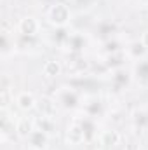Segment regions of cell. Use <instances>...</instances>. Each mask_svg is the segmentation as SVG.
<instances>
[{
  "instance_id": "11",
  "label": "cell",
  "mask_w": 148,
  "mask_h": 150,
  "mask_svg": "<svg viewBox=\"0 0 148 150\" xmlns=\"http://www.w3.org/2000/svg\"><path fill=\"white\" fill-rule=\"evenodd\" d=\"M61 101L65 103V107H75L77 105V96H75L73 93L72 94H66V96H63Z\"/></svg>"
},
{
  "instance_id": "1",
  "label": "cell",
  "mask_w": 148,
  "mask_h": 150,
  "mask_svg": "<svg viewBox=\"0 0 148 150\" xmlns=\"http://www.w3.org/2000/svg\"><path fill=\"white\" fill-rule=\"evenodd\" d=\"M47 18H49V21H51L54 26H65V25L70 21V9H68V5H65V4H54V5L49 9Z\"/></svg>"
},
{
  "instance_id": "7",
  "label": "cell",
  "mask_w": 148,
  "mask_h": 150,
  "mask_svg": "<svg viewBox=\"0 0 148 150\" xmlns=\"http://www.w3.org/2000/svg\"><path fill=\"white\" fill-rule=\"evenodd\" d=\"M38 108H40L42 117H52L54 112H56V105H54L51 100H47V98H44V100L38 103Z\"/></svg>"
},
{
  "instance_id": "6",
  "label": "cell",
  "mask_w": 148,
  "mask_h": 150,
  "mask_svg": "<svg viewBox=\"0 0 148 150\" xmlns=\"http://www.w3.org/2000/svg\"><path fill=\"white\" fill-rule=\"evenodd\" d=\"M44 75L45 77H58V75L61 74V65L58 63V61H54V59H49V61H45L44 63Z\"/></svg>"
},
{
  "instance_id": "12",
  "label": "cell",
  "mask_w": 148,
  "mask_h": 150,
  "mask_svg": "<svg viewBox=\"0 0 148 150\" xmlns=\"http://www.w3.org/2000/svg\"><path fill=\"white\" fill-rule=\"evenodd\" d=\"M138 74H141V77H148V63H143L138 67Z\"/></svg>"
},
{
  "instance_id": "13",
  "label": "cell",
  "mask_w": 148,
  "mask_h": 150,
  "mask_svg": "<svg viewBox=\"0 0 148 150\" xmlns=\"http://www.w3.org/2000/svg\"><path fill=\"white\" fill-rule=\"evenodd\" d=\"M140 42L145 45V49H148V30L143 33V35H141V40H140Z\"/></svg>"
},
{
  "instance_id": "9",
  "label": "cell",
  "mask_w": 148,
  "mask_h": 150,
  "mask_svg": "<svg viewBox=\"0 0 148 150\" xmlns=\"http://www.w3.org/2000/svg\"><path fill=\"white\" fill-rule=\"evenodd\" d=\"M118 142V134L117 133H106L103 136V145H115Z\"/></svg>"
},
{
  "instance_id": "3",
  "label": "cell",
  "mask_w": 148,
  "mask_h": 150,
  "mask_svg": "<svg viewBox=\"0 0 148 150\" xmlns=\"http://www.w3.org/2000/svg\"><path fill=\"white\" fill-rule=\"evenodd\" d=\"M38 30H40V23H38L37 18L33 16H25L21 21H19V32L26 37H33L37 35Z\"/></svg>"
},
{
  "instance_id": "8",
  "label": "cell",
  "mask_w": 148,
  "mask_h": 150,
  "mask_svg": "<svg viewBox=\"0 0 148 150\" xmlns=\"http://www.w3.org/2000/svg\"><path fill=\"white\" fill-rule=\"evenodd\" d=\"M72 136V140H68V142H72V143H80L84 138H85V131H84V127L80 126V127H77L73 126L72 129H68V138Z\"/></svg>"
},
{
  "instance_id": "4",
  "label": "cell",
  "mask_w": 148,
  "mask_h": 150,
  "mask_svg": "<svg viewBox=\"0 0 148 150\" xmlns=\"http://www.w3.org/2000/svg\"><path fill=\"white\" fill-rule=\"evenodd\" d=\"M16 105L21 108V110H32L35 105H37V100L33 96V93H28V91H23L16 96Z\"/></svg>"
},
{
  "instance_id": "5",
  "label": "cell",
  "mask_w": 148,
  "mask_h": 150,
  "mask_svg": "<svg viewBox=\"0 0 148 150\" xmlns=\"http://www.w3.org/2000/svg\"><path fill=\"white\" fill-rule=\"evenodd\" d=\"M33 129H35V127H33V122H32L30 119H26V117H23V119L16 124V131H18V134H19L21 138H28Z\"/></svg>"
},
{
  "instance_id": "10",
  "label": "cell",
  "mask_w": 148,
  "mask_h": 150,
  "mask_svg": "<svg viewBox=\"0 0 148 150\" xmlns=\"http://www.w3.org/2000/svg\"><path fill=\"white\" fill-rule=\"evenodd\" d=\"M145 51H147V49H145V45H143L141 42H134V44L131 45V52H132L136 58H138V56H141Z\"/></svg>"
},
{
  "instance_id": "2",
  "label": "cell",
  "mask_w": 148,
  "mask_h": 150,
  "mask_svg": "<svg viewBox=\"0 0 148 150\" xmlns=\"http://www.w3.org/2000/svg\"><path fill=\"white\" fill-rule=\"evenodd\" d=\"M26 140H28V147L32 150H44L49 143V134L42 129H33Z\"/></svg>"
}]
</instances>
